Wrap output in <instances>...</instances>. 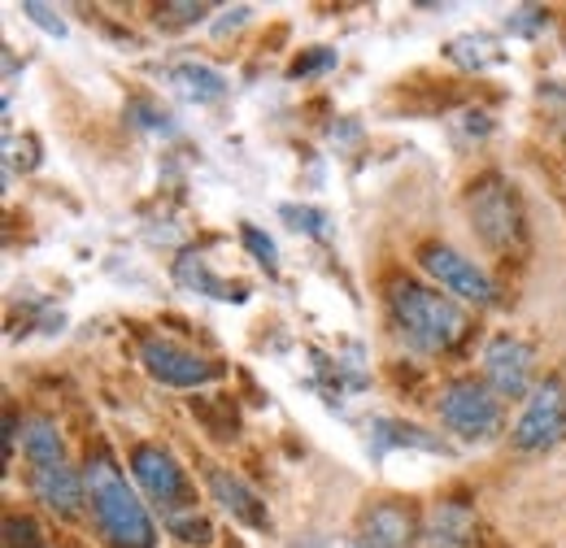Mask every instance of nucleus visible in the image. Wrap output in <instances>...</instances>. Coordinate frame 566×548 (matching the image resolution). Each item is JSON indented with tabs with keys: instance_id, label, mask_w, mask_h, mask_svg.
<instances>
[{
	"instance_id": "obj_1",
	"label": "nucleus",
	"mask_w": 566,
	"mask_h": 548,
	"mask_svg": "<svg viewBox=\"0 0 566 548\" xmlns=\"http://www.w3.org/2000/svg\"><path fill=\"white\" fill-rule=\"evenodd\" d=\"M87 483V505H92V518L105 536L109 548H153L157 545V527L144 509V500L127 487L123 471L109 462V453H96L83 471Z\"/></svg>"
},
{
	"instance_id": "obj_2",
	"label": "nucleus",
	"mask_w": 566,
	"mask_h": 548,
	"mask_svg": "<svg viewBox=\"0 0 566 548\" xmlns=\"http://www.w3.org/2000/svg\"><path fill=\"white\" fill-rule=\"evenodd\" d=\"M392 318H397L401 336L423 352H449L471 327V318L449 296L431 292L423 283H397L392 287Z\"/></svg>"
},
{
	"instance_id": "obj_3",
	"label": "nucleus",
	"mask_w": 566,
	"mask_h": 548,
	"mask_svg": "<svg viewBox=\"0 0 566 548\" xmlns=\"http://www.w3.org/2000/svg\"><path fill=\"white\" fill-rule=\"evenodd\" d=\"M467 205H471V222H475L484 244H493L501 253L523 249V235H527L523 209H518V197H514V188L505 179H496V175L480 179Z\"/></svg>"
},
{
	"instance_id": "obj_4",
	"label": "nucleus",
	"mask_w": 566,
	"mask_h": 548,
	"mask_svg": "<svg viewBox=\"0 0 566 548\" xmlns=\"http://www.w3.org/2000/svg\"><path fill=\"white\" fill-rule=\"evenodd\" d=\"M132 475L148 492V500L166 514V518H179V514H192V483L184 475V466L157 449V444H140L132 453Z\"/></svg>"
},
{
	"instance_id": "obj_5",
	"label": "nucleus",
	"mask_w": 566,
	"mask_h": 548,
	"mask_svg": "<svg viewBox=\"0 0 566 548\" xmlns=\"http://www.w3.org/2000/svg\"><path fill=\"white\" fill-rule=\"evenodd\" d=\"M440 418L462 440H493L496 431H501V401H496L484 383L458 379L440 397Z\"/></svg>"
},
{
	"instance_id": "obj_6",
	"label": "nucleus",
	"mask_w": 566,
	"mask_h": 548,
	"mask_svg": "<svg viewBox=\"0 0 566 548\" xmlns=\"http://www.w3.org/2000/svg\"><path fill=\"white\" fill-rule=\"evenodd\" d=\"M566 435V379H545L532 397H527V410L514 426V444L523 453H541V449H554Z\"/></svg>"
},
{
	"instance_id": "obj_7",
	"label": "nucleus",
	"mask_w": 566,
	"mask_h": 548,
	"mask_svg": "<svg viewBox=\"0 0 566 548\" xmlns=\"http://www.w3.org/2000/svg\"><path fill=\"white\" fill-rule=\"evenodd\" d=\"M423 271L444 287V292H453V296H462V301H475V305H493L496 301V287L493 278L480 271L471 257H462L458 249H444V244H427L423 249Z\"/></svg>"
},
{
	"instance_id": "obj_8",
	"label": "nucleus",
	"mask_w": 566,
	"mask_h": 548,
	"mask_svg": "<svg viewBox=\"0 0 566 548\" xmlns=\"http://www.w3.org/2000/svg\"><path fill=\"white\" fill-rule=\"evenodd\" d=\"M140 361L144 370L157 383H166V388H201V383L218 379V366L213 361L188 352V348H179L175 340H144Z\"/></svg>"
},
{
	"instance_id": "obj_9",
	"label": "nucleus",
	"mask_w": 566,
	"mask_h": 548,
	"mask_svg": "<svg viewBox=\"0 0 566 548\" xmlns=\"http://www.w3.org/2000/svg\"><path fill=\"white\" fill-rule=\"evenodd\" d=\"M532 366H536V352L514 336H496L484 348V379L496 397H523L532 388Z\"/></svg>"
},
{
	"instance_id": "obj_10",
	"label": "nucleus",
	"mask_w": 566,
	"mask_h": 548,
	"mask_svg": "<svg viewBox=\"0 0 566 548\" xmlns=\"http://www.w3.org/2000/svg\"><path fill=\"white\" fill-rule=\"evenodd\" d=\"M357 536H361V548H415V540H419V518L401 500H379V505H370L361 514Z\"/></svg>"
},
{
	"instance_id": "obj_11",
	"label": "nucleus",
	"mask_w": 566,
	"mask_h": 548,
	"mask_svg": "<svg viewBox=\"0 0 566 548\" xmlns=\"http://www.w3.org/2000/svg\"><path fill=\"white\" fill-rule=\"evenodd\" d=\"M206 479H210L213 500H218L231 518H240V523H244V527H253V531H266V527H271L266 500H262L249 483L240 479V475H231V471H222V466H210V471H206Z\"/></svg>"
},
{
	"instance_id": "obj_12",
	"label": "nucleus",
	"mask_w": 566,
	"mask_h": 548,
	"mask_svg": "<svg viewBox=\"0 0 566 548\" xmlns=\"http://www.w3.org/2000/svg\"><path fill=\"white\" fill-rule=\"evenodd\" d=\"M31 492L35 500H44L53 514H78V505L87 500V483L83 475H74L66 462H53V466H35L31 475Z\"/></svg>"
},
{
	"instance_id": "obj_13",
	"label": "nucleus",
	"mask_w": 566,
	"mask_h": 548,
	"mask_svg": "<svg viewBox=\"0 0 566 548\" xmlns=\"http://www.w3.org/2000/svg\"><path fill=\"white\" fill-rule=\"evenodd\" d=\"M471 536H475V518L462 505H440L427 527V548H467Z\"/></svg>"
},
{
	"instance_id": "obj_14",
	"label": "nucleus",
	"mask_w": 566,
	"mask_h": 548,
	"mask_svg": "<svg viewBox=\"0 0 566 548\" xmlns=\"http://www.w3.org/2000/svg\"><path fill=\"white\" fill-rule=\"evenodd\" d=\"M170 83L179 87V96H188V101H197V105H210V101H218V96L227 92V78H222L218 70L201 66V62L175 66L170 70Z\"/></svg>"
},
{
	"instance_id": "obj_15",
	"label": "nucleus",
	"mask_w": 566,
	"mask_h": 548,
	"mask_svg": "<svg viewBox=\"0 0 566 548\" xmlns=\"http://www.w3.org/2000/svg\"><path fill=\"white\" fill-rule=\"evenodd\" d=\"M22 449L35 466H53L62 462V435H57V422L53 418H27L22 422Z\"/></svg>"
},
{
	"instance_id": "obj_16",
	"label": "nucleus",
	"mask_w": 566,
	"mask_h": 548,
	"mask_svg": "<svg viewBox=\"0 0 566 548\" xmlns=\"http://www.w3.org/2000/svg\"><path fill=\"white\" fill-rule=\"evenodd\" d=\"M179 278L184 283H192V287H201V292H210V296H218V301H244V292L240 287H231V283H222V278H213L210 271H206V262L201 257H184L179 262Z\"/></svg>"
},
{
	"instance_id": "obj_17",
	"label": "nucleus",
	"mask_w": 566,
	"mask_h": 548,
	"mask_svg": "<svg viewBox=\"0 0 566 548\" xmlns=\"http://www.w3.org/2000/svg\"><path fill=\"white\" fill-rule=\"evenodd\" d=\"M4 548H49V540H44V531L31 518L9 514L4 518Z\"/></svg>"
},
{
	"instance_id": "obj_18",
	"label": "nucleus",
	"mask_w": 566,
	"mask_h": 548,
	"mask_svg": "<svg viewBox=\"0 0 566 548\" xmlns=\"http://www.w3.org/2000/svg\"><path fill=\"white\" fill-rule=\"evenodd\" d=\"M170 523V531L184 540V545H210L213 540V527L206 518H197V514H179V518H166Z\"/></svg>"
},
{
	"instance_id": "obj_19",
	"label": "nucleus",
	"mask_w": 566,
	"mask_h": 548,
	"mask_svg": "<svg viewBox=\"0 0 566 548\" xmlns=\"http://www.w3.org/2000/svg\"><path fill=\"white\" fill-rule=\"evenodd\" d=\"M240 235H244L249 253H253L266 271H275V240H271V235H262V231H258V226H249V222H244V231H240Z\"/></svg>"
},
{
	"instance_id": "obj_20",
	"label": "nucleus",
	"mask_w": 566,
	"mask_h": 548,
	"mask_svg": "<svg viewBox=\"0 0 566 548\" xmlns=\"http://www.w3.org/2000/svg\"><path fill=\"white\" fill-rule=\"evenodd\" d=\"M283 218H292V226L310 231V235H327V218L318 209H301V205H283Z\"/></svg>"
},
{
	"instance_id": "obj_21",
	"label": "nucleus",
	"mask_w": 566,
	"mask_h": 548,
	"mask_svg": "<svg viewBox=\"0 0 566 548\" xmlns=\"http://www.w3.org/2000/svg\"><path fill=\"white\" fill-rule=\"evenodd\" d=\"M27 13H31V22H40L49 35H66V22L62 18H53V9L49 4H22Z\"/></svg>"
},
{
	"instance_id": "obj_22",
	"label": "nucleus",
	"mask_w": 566,
	"mask_h": 548,
	"mask_svg": "<svg viewBox=\"0 0 566 548\" xmlns=\"http://www.w3.org/2000/svg\"><path fill=\"white\" fill-rule=\"evenodd\" d=\"M336 62V53H310V57H301L296 66H292V78H301V74H314V70L332 66Z\"/></svg>"
},
{
	"instance_id": "obj_23",
	"label": "nucleus",
	"mask_w": 566,
	"mask_h": 548,
	"mask_svg": "<svg viewBox=\"0 0 566 548\" xmlns=\"http://www.w3.org/2000/svg\"><path fill=\"white\" fill-rule=\"evenodd\" d=\"M166 13H175V22H192V18H201V13H206V4H170Z\"/></svg>"
},
{
	"instance_id": "obj_24",
	"label": "nucleus",
	"mask_w": 566,
	"mask_h": 548,
	"mask_svg": "<svg viewBox=\"0 0 566 548\" xmlns=\"http://www.w3.org/2000/svg\"><path fill=\"white\" fill-rule=\"evenodd\" d=\"M310 548H345V545H327V540H318V545H310Z\"/></svg>"
}]
</instances>
